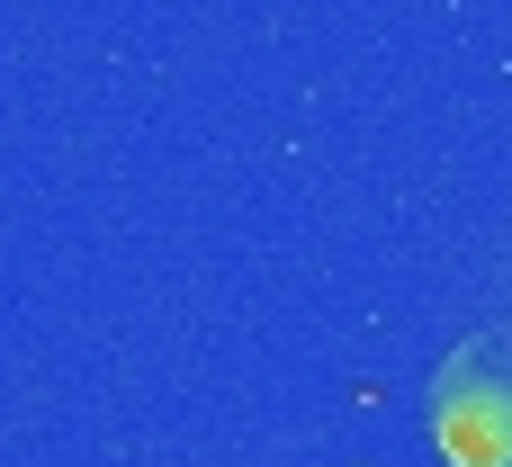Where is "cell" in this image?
<instances>
[{"mask_svg":"<svg viewBox=\"0 0 512 467\" xmlns=\"http://www.w3.org/2000/svg\"><path fill=\"white\" fill-rule=\"evenodd\" d=\"M423 432L450 467H512V315L477 324L423 387Z\"/></svg>","mask_w":512,"mask_h":467,"instance_id":"cell-1","label":"cell"}]
</instances>
